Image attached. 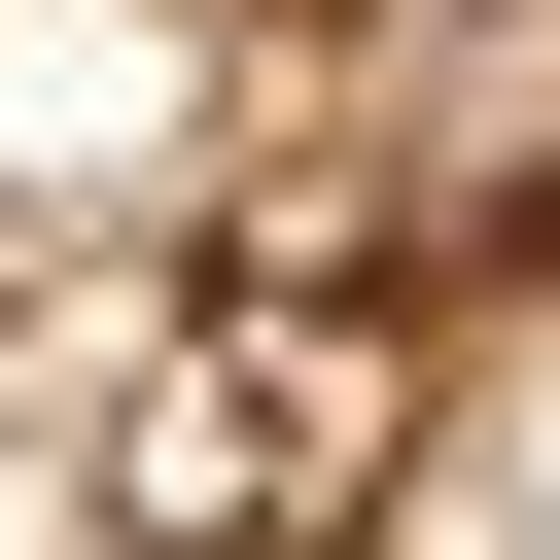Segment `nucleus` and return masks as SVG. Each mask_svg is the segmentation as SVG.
I'll list each match as a JSON object with an SVG mask.
<instances>
[{
  "label": "nucleus",
  "instance_id": "f257e3e1",
  "mask_svg": "<svg viewBox=\"0 0 560 560\" xmlns=\"http://www.w3.org/2000/svg\"><path fill=\"white\" fill-rule=\"evenodd\" d=\"M560 350V0H0V560H455Z\"/></svg>",
  "mask_w": 560,
  "mask_h": 560
}]
</instances>
